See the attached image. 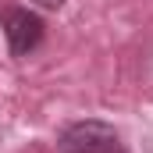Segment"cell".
<instances>
[{
	"label": "cell",
	"mask_w": 153,
	"mask_h": 153,
	"mask_svg": "<svg viewBox=\"0 0 153 153\" xmlns=\"http://www.w3.org/2000/svg\"><path fill=\"white\" fill-rule=\"evenodd\" d=\"M61 153H111L117 150V132L107 125V121H75L61 132Z\"/></svg>",
	"instance_id": "1"
},
{
	"label": "cell",
	"mask_w": 153,
	"mask_h": 153,
	"mask_svg": "<svg viewBox=\"0 0 153 153\" xmlns=\"http://www.w3.org/2000/svg\"><path fill=\"white\" fill-rule=\"evenodd\" d=\"M111 153H125V150H121V146H117V150H111Z\"/></svg>",
	"instance_id": "4"
},
{
	"label": "cell",
	"mask_w": 153,
	"mask_h": 153,
	"mask_svg": "<svg viewBox=\"0 0 153 153\" xmlns=\"http://www.w3.org/2000/svg\"><path fill=\"white\" fill-rule=\"evenodd\" d=\"M0 25H4V36L14 57H25L32 53L39 43H43V18L25 11V7H7L0 14Z\"/></svg>",
	"instance_id": "2"
},
{
	"label": "cell",
	"mask_w": 153,
	"mask_h": 153,
	"mask_svg": "<svg viewBox=\"0 0 153 153\" xmlns=\"http://www.w3.org/2000/svg\"><path fill=\"white\" fill-rule=\"evenodd\" d=\"M39 7H50V11H53V7H61V4H64V0H36Z\"/></svg>",
	"instance_id": "3"
}]
</instances>
